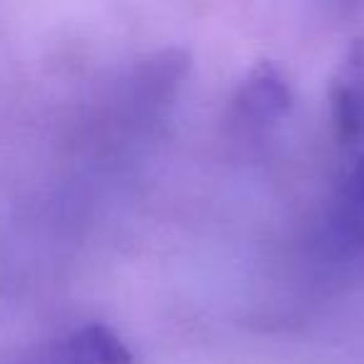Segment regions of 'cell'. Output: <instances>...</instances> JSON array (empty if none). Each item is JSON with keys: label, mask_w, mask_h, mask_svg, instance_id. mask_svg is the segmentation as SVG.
<instances>
[{"label": "cell", "mask_w": 364, "mask_h": 364, "mask_svg": "<svg viewBox=\"0 0 364 364\" xmlns=\"http://www.w3.org/2000/svg\"><path fill=\"white\" fill-rule=\"evenodd\" d=\"M292 107V90L279 68L262 60L245 75L237 90V110L252 122H277Z\"/></svg>", "instance_id": "obj_3"}, {"label": "cell", "mask_w": 364, "mask_h": 364, "mask_svg": "<svg viewBox=\"0 0 364 364\" xmlns=\"http://www.w3.org/2000/svg\"><path fill=\"white\" fill-rule=\"evenodd\" d=\"M70 354L75 364H132L130 349L112 329L87 324L70 337Z\"/></svg>", "instance_id": "obj_4"}, {"label": "cell", "mask_w": 364, "mask_h": 364, "mask_svg": "<svg viewBox=\"0 0 364 364\" xmlns=\"http://www.w3.org/2000/svg\"><path fill=\"white\" fill-rule=\"evenodd\" d=\"M334 127L342 142L364 137V41L354 38L344 50L332 87Z\"/></svg>", "instance_id": "obj_1"}, {"label": "cell", "mask_w": 364, "mask_h": 364, "mask_svg": "<svg viewBox=\"0 0 364 364\" xmlns=\"http://www.w3.org/2000/svg\"><path fill=\"white\" fill-rule=\"evenodd\" d=\"M327 232L339 252L364 247V155L344 172L327 218Z\"/></svg>", "instance_id": "obj_2"}]
</instances>
